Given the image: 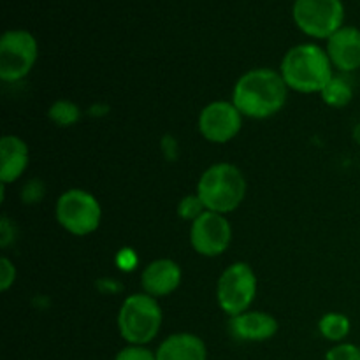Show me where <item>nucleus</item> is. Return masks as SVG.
<instances>
[{
    "label": "nucleus",
    "instance_id": "ddd939ff",
    "mask_svg": "<svg viewBox=\"0 0 360 360\" xmlns=\"http://www.w3.org/2000/svg\"><path fill=\"white\" fill-rule=\"evenodd\" d=\"M327 55L334 69L340 72H355L360 69V30L357 27H341L327 39Z\"/></svg>",
    "mask_w": 360,
    "mask_h": 360
},
{
    "label": "nucleus",
    "instance_id": "f8f14e48",
    "mask_svg": "<svg viewBox=\"0 0 360 360\" xmlns=\"http://www.w3.org/2000/svg\"><path fill=\"white\" fill-rule=\"evenodd\" d=\"M278 329H280L278 320L266 311L248 309L241 315L229 319L231 334L238 341H245V343H262V341L273 340Z\"/></svg>",
    "mask_w": 360,
    "mask_h": 360
},
{
    "label": "nucleus",
    "instance_id": "7ed1b4c3",
    "mask_svg": "<svg viewBox=\"0 0 360 360\" xmlns=\"http://www.w3.org/2000/svg\"><path fill=\"white\" fill-rule=\"evenodd\" d=\"M197 195L207 211L227 217L238 210L246 195V179L241 169L229 162L210 165L197 181Z\"/></svg>",
    "mask_w": 360,
    "mask_h": 360
},
{
    "label": "nucleus",
    "instance_id": "9b49d317",
    "mask_svg": "<svg viewBox=\"0 0 360 360\" xmlns=\"http://www.w3.org/2000/svg\"><path fill=\"white\" fill-rule=\"evenodd\" d=\"M183 271L172 259L151 260L141 273V287L144 294L155 299L165 297L176 292L181 285Z\"/></svg>",
    "mask_w": 360,
    "mask_h": 360
},
{
    "label": "nucleus",
    "instance_id": "39448f33",
    "mask_svg": "<svg viewBox=\"0 0 360 360\" xmlns=\"http://www.w3.org/2000/svg\"><path fill=\"white\" fill-rule=\"evenodd\" d=\"M55 217L63 231L83 238L94 234L98 229L102 207L94 193L83 188H70L65 190L56 200Z\"/></svg>",
    "mask_w": 360,
    "mask_h": 360
},
{
    "label": "nucleus",
    "instance_id": "4be33fe9",
    "mask_svg": "<svg viewBox=\"0 0 360 360\" xmlns=\"http://www.w3.org/2000/svg\"><path fill=\"white\" fill-rule=\"evenodd\" d=\"M16 281V267L7 257L0 259V290L7 292Z\"/></svg>",
    "mask_w": 360,
    "mask_h": 360
},
{
    "label": "nucleus",
    "instance_id": "1a4fd4ad",
    "mask_svg": "<svg viewBox=\"0 0 360 360\" xmlns=\"http://www.w3.org/2000/svg\"><path fill=\"white\" fill-rule=\"evenodd\" d=\"M232 241V227L227 217L206 211L190 224V245L197 255L214 259L224 255Z\"/></svg>",
    "mask_w": 360,
    "mask_h": 360
},
{
    "label": "nucleus",
    "instance_id": "aec40b11",
    "mask_svg": "<svg viewBox=\"0 0 360 360\" xmlns=\"http://www.w3.org/2000/svg\"><path fill=\"white\" fill-rule=\"evenodd\" d=\"M326 360H360V347L355 343H336L326 352Z\"/></svg>",
    "mask_w": 360,
    "mask_h": 360
},
{
    "label": "nucleus",
    "instance_id": "6e6552de",
    "mask_svg": "<svg viewBox=\"0 0 360 360\" xmlns=\"http://www.w3.org/2000/svg\"><path fill=\"white\" fill-rule=\"evenodd\" d=\"M295 25L306 35L329 39L343 27L345 9L341 0H295L292 9Z\"/></svg>",
    "mask_w": 360,
    "mask_h": 360
},
{
    "label": "nucleus",
    "instance_id": "a211bd4d",
    "mask_svg": "<svg viewBox=\"0 0 360 360\" xmlns=\"http://www.w3.org/2000/svg\"><path fill=\"white\" fill-rule=\"evenodd\" d=\"M49 120L58 127H72L79 122L81 111L74 102L70 101H56L53 102L48 111Z\"/></svg>",
    "mask_w": 360,
    "mask_h": 360
},
{
    "label": "nucleus",
    "instance_id": "f257e3e1",
    "mask_svg": "<svg viewBox=\"0 0 360 360\" xmlns=\"http://www.w3.org/2000/svg\"><path fill=\"white\" fill-rule=\"evenodd\" d=\"M287 97L288 86L280 70L260 67L236 81L231 101L245 118L266 120L283 109Z\"/></svg>",
    "mask_w": 360,
    "mask_h": 360
},
{
    "label": "nucleus",
    "instance_id": "2eb2a0df",
    "mask_svg": "<svg viewBox=\"0 0 360 360\" xmlns=\"http://www.w3.org/2000/svg\"><path fill=\"white\" fill-rule=\"evenodd\" d=\"M28 165V146L21 137L7 134L0 139V185L21 178Z\"/></svg>",
    "mask_w": 360,
    "mask_h": 360
},
{
    "label": "nucleus",
    "instance_id": "412c9836",
    "mask_svg": "<svg viewBox=\"0 0 360 360\" xmlns=\"http://www.w3.org/2000/svg\"><path fill=\"white\" fill-rule=\"evenodd\" d=\"M115 360H157V354L148 347L127 345L115 355Z\"/></svg>",
    "mask_w": 360,
    "mask_h": 360
},
{
    "label": "nucleus",
    "instance_id": "423d86ee",
    "mask_svg": "<svg viewBox=\"0 0 360 360\" xmlns=\"http://www.w3.org/2000/svg\"><path fill=\"white\" fill-rule=\"evenodd\" d=\"M255 271L246 262H234L225 267L217 283V302L221 311L232 319L252 309L257 297Z\"/></svg>",
    "mask_w": 360,
    "mask_h": 360
},
{
    "label": "nucleus",
    "instance_id": "4468645a",
    "mask_svg": "<svg viewBox=\"0 0 360 360\" xmlns=\"http://www.w3.org/2000/svg\"><path fill=\"white\" fill-rule=\"evenodd\" d=\"M155 354L157 360H207V347L197 334L176 333L165 338Z\"/></svg>",
    "mask_w": 360,
    "mask_h": 360
},
{
    "label": "nucleus",
    "instance_id": "393cba45",
    "mask_svg": "<svg viewBox=\"0 0 360 360\" xmlns=\"http://www.w3.org/2000/svg\"><path fill=\"white\" fill-rule=\"evenodd\" d=\"M354 139L357 141V143L360 144V123L354 129Z\"/></svg>",
    "mask_w": 360,
    "mask_h": 360
},
{
    "label": "nucleus",
    "instance_id": "f03ea898",
    "mask_svg": "<svg viewBox=\"0 0 360 360\" xmlns=\"http://www.w3.org/2000/svg\"><path fill=\"white\" fill-rule=\"evenodd\" d=\"M333 63L329 55L319 44H297L285 53L280 74L288 90L299 94H320L333 79Z\"/></svg>",
    "mask_w": 360,
    "mask_h": 360
},
{
    "label": "nucleus",
    "instance_id": "dca6fc26",
    "mask_svg": "<svg viewBox=\"0 0 360 360\" xmlns=\"http://www.w3.org/2000/svg\"><path fill=\"white\" fill-rule=\"evenodd\" d=\"M352 330V322L347 315L338 311L326 313L322 319L319 320V333L322 334L323 340L330 341V343H343L348 338Z\"/></svg>",
    "mask_w": 360,
    "mask_h": 360
},
{
    "label": "nucleus",
    "instance_id": "0eeeda50",
    "mask_svg": "<svg viewBox=\"0 0 360 360\" xmlns=\"http://www.w3.org/2000/svg\"><path fill=\"white\" fill-rule=\"evenodd\" d=\"M39 46L27 30H7L0 39V79L16 83L30 74L37 62Z\"/></svg>",
    "mask_w": 360,
    "mask_h": 360
},
{
    "label": "nucleus",
    "instance_id": "5701e85b",
    "mask_svg": "<svg viewBox=\"0 0 360 360\" xmlns=\"http://www.w3.org/2000/svg\"><path fill=\"white\" fill-rule=\"evenodd\" d=\"M116 264L122 271H134L137 267V255L134 250L123 248L120 250V253L116 255Z\"/></svg>",
    "mask_w": 360,
    "mask_h": 360
},
{
    "label": "nucleus",
    "instance_id": "9d476101",
    "mask_svg": "<svg viewBox=\"0 0 360 360\" xmlns=\"http://www.w3.org/2000/svg\"><path fill=\"white\" fill-rule=\"evenodd\" d=\"M243 118L232 101H214L204 105L197 127L200 136L213 144L231 143L243 129Z\"/></svg>",
    "mask_w": 360,
    "mask_h": 360
},
{
    "label": "nucleus",
    "instance_id": "20e7f679",
    "mask_svg": "<svg viewBox=\"0 0 360 360\" xmlns=\"http://www.w3.org/2000/svg\"><path fill=\"white\" fill-rule=\"evenodd\" d=\"M162 315L158 299L148 294H132L122 302L118 311V333L127 345L148 347L158 336L162 327Z\"/></svg>",
    "mask_w": 360,
    "mask_h": 360
},
{
    "label": "nucleus",
    "instance_id": "6ab92c4d",
    "mask_svg": "<svg viewBox=\"0 0 360 360\" xmlns=\"http://www.w3.org/2000/svg\"><path fill=\"white\" fill-rule=\"evenodd\" d=\"M206 206L200 200V197L197 193H190V195H185L178 202V217L183 218L186 221H195L200 214L206 213Z\"/></svg>",
    "mask_w": 360,
    "mask_h": 360
},
{
    "label": "nucleus",
    "instance_id": "b1692460",
    "mask_svg": "<svg viewBox=\"0 0 360 360\" xmlns=\"http://www.w3.org/2000/svg\"><path fill=\"white\" fill-rule=\"evenodd\" d=\"M9 229H11L9 220L4 217L2 220H0V245H2V246H7L11 241H13L14 234H11Z\"/></svg>",
    "mask_w": 360,
    "mask_h": 360
},
{
    "label": "nucleus",
    "instance_id": "f3484780",
    "mask_svg": "<svg viewBox=\"0 0 360 360\" xmlns=\"http://www.w3.org/2000/svg\"><path fill=\"white\" fill-rule=\"evenodd\" d=\"M320 97L326 102L329 108H347L348 104L354 98V88H352L350 81L343 76H336L334 74L333 79L326 84L322 91H320Z\"/></svg>",
    "mask_w": 360,
    "mask_h": 360
}]
</instances>
